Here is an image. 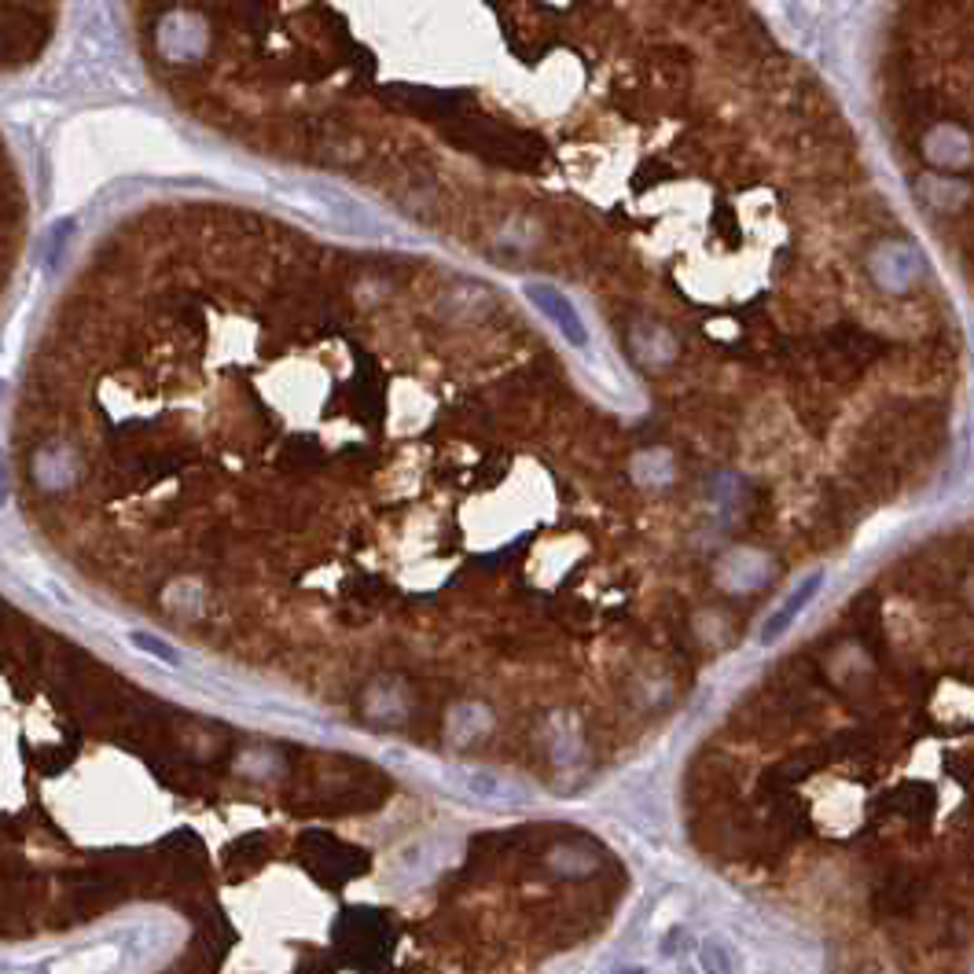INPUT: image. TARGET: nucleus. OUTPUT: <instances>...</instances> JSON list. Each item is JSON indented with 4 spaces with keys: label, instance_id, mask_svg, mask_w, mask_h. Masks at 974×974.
Returning a JSON list of instances; mask_svg holds the SVG:
<instances>
[{
    "label": "nucleus",
    "instance_id": "1",
    "mask_svg": "<svg viewBox=\"0 0 974 974\" xmlns=\"http://www.w3.org/2000/svg\"><path fill=\"white\" fill-rule=\"evenodd\" d=\"M526 298H530L541 313H548V320L567 335L570 346H578V350L589 346V331H585L578 309H574V302H570L563 291H555V287H548V284H530L526 287Z\"/></svg>",
    "mask_w": 974,
    "mask_h": 974
},
{
    "label": "nucleus",
    "instance_id": "2",
    "mask_svg": "<svg viewBox=\"0 0 974 974\" xmlns=\"http://www.w3.org/2000/svg\"><path fill=\"white\" fill-rule=\"evenodd\" d=\"M820 585H824V570H813L809 578L798 581V589H794L791 596H787V600H783L780 607H776V611L769 614V622L761 625V644H776V640H780V636L794 625V618L802 614L805 603H809L816 596V592H820Z\"/></svg>",
    "mask_w": 974,
    "mask_h": 974
},
{
    "label": "nucleus",
    "instance_id": "5",
    "mask_svg": "<svg viewBox=\"0 0 974 974\" xmlns=\"http://www.w3.org/2000/svg\"><path fill=\"white\" fill-rule=\"evenodd\" d=\"M629 974H647V971H629Z\"/></svg>",
    "mask_w": 974,
    "mask_h": 974
},
{
    "label": "nucleus",
    "instance_id": "3",
    "mask_svg": "<svg viewBox=\"0 0 974 974\" xmlns=\"http://www.w3.org/2000/svg\"><path fill=\"white\" fill-rule=\"evenodd\" d=\"M699 960H703V974H732V956L721 941H703Z\"/></svg>",
    "mask_w": 974,
    "mask_h": 974
},
{
    "label": "nucleus",
    "instance_id": "4",
    "mask_svg": "<svg viewBox=\"0 0 974 974\" xmlns=\"http://www.w3.org/2000/svg\"><path fill=\"white\" fill-rule=\"evenodd\" d=\"M133 644L140 647V651H148V655L162 658V662H173V666L181 662V655H177V651H173L170 644H162L159 636H151V633H133Z\"/></svg>",
    "mask_w": 974,
    "mask_h": 974
}]
</instances>
